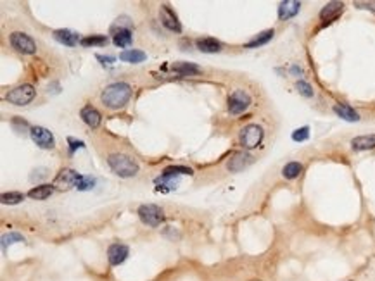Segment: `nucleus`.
Masks as SVG:
<instances>
[{"instance_id":"30","label":"nucleus","mask_w":375,"mask_h":281,"mask_svg":"<svg viewBox=\"0 0 375 281\" xmlns=\"http://www.w3.org/2000/svg\"><path fill=\"white\" fill-rule=\"evenodd\" d=\"M16 241H24L23 235H19V233H7V235H4L2 236V248L6 250L7 245L16 243Z\"/></svg>"},{"instance_id":"29","label":"nucleus","mask_w":375,"mask_h":281,"mask_svg":"<svg viewBox=\"0 0 375 281\" xmlns=\"http://www.w3.org/2000/svg\"><path fill=\"white\" fill-rule=\"evenodd\" d=\"M163 174H166V176H178V174H194V171L187 168V166H169V168L163 171Z\"/></svg>"},{"instance_id":"17","label":"nucleus","mask_w":375,"mask_h":281,"mask_svg":"<svg viewBox=\"0 0 375 281\" xmlns=\"http://www.w3.org/2000/svg\"><path fill=\"white\" fill-rule=\"evenodd\" d=\"M146 59H147L146 52L137 50V48H128V50H125V52H121V54H120V60L128 63V64H140Z\"/></svg>"},{"instance_id":"15","label":"nucleus","mask_w":375,"mask_h":281,"mask_svg":"<svg viewBox=\"0 0 375 281\" xmlns=\"http://www.w3.org/2000/svg\"><path fill=\"white\" fill-rule=\"evenodd\" d=\"M301 9V2H296V0H285L278 6V19L285 21L294 17L299 12Z\"/></svg>"},{"instance_id":"32","label":"nucleus","mask_w":375,"mask_h":281,"mask_svg":"<svg viewBox=\"0 0 375 281\" xmlns=\"http://www.w3.org/2000/svg\"><path fill=\"white\" fill-rule=\"evenodd\" d=\"M296 88H298V91H299L301 95H304V97H313V88H311V86H309V83H306V81L299 80L298 83H296Z\"/></svg>"},{"instance_id":"19","label":"nucleus","mask_w":375,"mask_h":281,"mask_svg":"<svg viewBox=\"0 0 375 281\" xmlns=\"http://www.w3.org/2000/svg\"><path fill=\"white\" fill-rule=\"evenodd\" d=\"M353 150H372L375 148V135H363L351 140Z\"/></svg>"},{"instance_id":"10","label":"nucleus","mask_w":375,"mask_h":281,"mask_svg":"<svg viewBox=\"0 0 375 281\" xmlns=\"http://www.w3.org/2000/svg\"><path fill=\"white\" fill-rule=\"evenodd\" d=\"M159 17H161V24L164 26L169 32H175V33H180L182 32V24L180 21H178L177 14L173 12V9L169 6H161L159 9Z\"/></svg>"},{"instance_id":"28","label":"nucleus","mask_w":375,"mask_h":281,"mask_svg":"<svg viewBox=\"0 0 375 281\" xmlns=\"http://www.w3.org/2000/svg\"><path fill=\"white\" fill-rule=\"evenodd\" d=\"M23 200H24V193H21V192L2 193V204L14 205V204H19V202H23Z\"/></svg>"},{"instance_id":"3","label":"nucleus","mask_w":375,"mask_h":281,"mask_svg":"<svg viewBox=\"0 0 375 281\" xmlns=\"http://www.w3.org/2000/svg\"><path fill=\"white\" fill-rule=\"evenodd\" d=\"M138 217L142 219V223H146L147 226H159L161 223L164 221V214H163V209L158 207V205L154 204H143L138 207L137 210Z\"/></svg>"},{"instance_id":"27","label":"nucleus","mask_w":375,"mask_h":281,"mask_svg":"<svg viewBox=\"0 0 375 281\" xmlns=\"http://www.w3.org/2000/svg\"><path fill=\"white\" fill-rule=\"evenodd\" d=\"M80 43L83 47H100L107 43V37H104V35H90V37L81 38Z\"/></svg>"},{"instance_id":"12","label":"nucleus","mask_w":375,"mask_h":281,"mask_svg":"<svg viewBox=\"0 0 375 281\" xmlns=\"http://www.w3.org/2000/svg\"><path fill=\"white\" fill-rule=\"evenodd\" d=\"M251 162H252V155H249L247 152H237L232 159L228 161L226 168H228V171H232V173H239V171L246 169Z\"/></svg>"},{"instance_id":"16","label":"nucleus","mask_w":375,"mask_h":281,"mask_svg":"<svg viewBox=\"0 0 375 281\" xmlns=\"http://www.w3.org/2000/svg\"><path fill=\"white\" fill-rule=\"evenodd\" d=\"M54 38L59 43H63V45H68V47H75V45H78V43L81 42V38L78 37L75 32H71V29H55V32H54Z\"/></svg>"},{"instance_id":"2","label":"nucleus","mask_w":375,"mask_h":281,"mask_svg":"<svg viewBox=\"0 0 375 281\" xmlns=\"http://www.w3.org/2000/svg\"><path fill=\"white\" fill-rule=\"evenodd\" d=\"M107 164L109 168L112 169V173L118 174L120 178H132L138 173V162L133 159V157L126 155V153L116 152L111 153L107 157Z\"/></svg>"},{"instance_id":"24","label":"nucleus","mask_w":375,"mask_h":281,"mask_svg":"<svg viewBox=\"0 0 375 281\" xmlns=\"http://www.w3.org/2000/svg\"><path fill=\"white\" fill-rule=\"evenodd\" d=\"M171 69L180 74H184V76H187V74H199L200 73V68L192 63H184V60H180V63H173L171 64Z\"/></svg>"},{"instance_id":"7","label":"nucleus","mask_w":375,"mask_h":281,"mask_svg":"<svg viewBox=\"0 0 375 281\" xmlns=\"http://www.w3.org/2000/svg\"><path fill=\"white\" fill-rule=\"evenodd\" d=\"M263 128L259 124H247L241 131V145L244 148H256L263 140Z\"/></svg>"},{"instance_id":"23","label":"nucleus","mask_w":375,"mask_h":281,"mask_svg":"<svg viewBox=\"0 0 375 281\" xmlns=\"http://www.w3.org/2000/svg\"><path fill=\"white\" fill-rule=\"evenodd\" d=\"M273 35H275L273 29H267V32L259 33L258 37L252 38L251 42H247L244 47H246V48H256V47H261V45H267V43L273 38Z\"/></svg>"},{"instance_id":"31","label":"nucleus","mask_w":375,"mask_h":281,"mask_svg":"<svg viewBox=\"0 0 375 281\" xmlns=\"http://www.w3.org/2000/svg\"><path fill=\"white\" fill-rule=\"evenodd\" d=\"M308 137H309L308 126H303V128L296 130L294 133H292V140H294V142H304V140H308Z\"/></svg>"},{"instance_id":"1","label":"nucleus","mask_w":375,"mask_h":281,"mask_svg":"<svg viewBox=\"0 0 375 281\" xmlns=\"http://www.w3.org/2000/svg\"><path fill=\"white\" fill-rule=\"evenodd\" d=\"M130 97H132V86L128 83L118 81V83H111V85L102 90L100 100L109 109H121L123 105H126Z\"/></svg>"},{"instance_id":"5","label":"nucleus","mask_w":375,"mask_h":281,"mask_svg":"<svg viewBox=\"0 0 375 281\" xmlns=\"http://www.w3.org/2000/svg\"><path fill=\"white\" fill-rule=\"evenodd\" d=\"M33 99H35V88L32 85H19L6 95L7 102L14 105H26L32 102Z\"/></svg>"},{"instance_id":"21","label":"nucleus","mask_w":375,"mask_h":281,"mask_svg":"<svg viewBox=\"0 0 375 281\" xmlns=\"http://www.w3.org/2000/svg\"><path fill=\"white\" fill-rule=\"evenodd\" d=\"M112 33H114V37H112V43L120 48L128 47L133 40L132 29H118V32H112Z\"/></svg>"},{"instance_id":"9","label":"nucleus","mask_w":375,"mask_h":281,"mask_svg":"<svg viewBox=\"0 0 375 281\" xmlns=\"http://www.w3.org/2000/svg\"><path fill=\"white\" fill-rule=\"evenodd\" d=\"M30 137H32V140L40 148H54V145H55L54 135H52L47 128H43V126H33V128L30 130Z\"/></svg>"},{"instance_id":"8","label":"nucleus","mask_w":375,"mask_h":281,"mask_svg":"<svg viewBox=\"0 0 375 281\" xmlns=\"http://www.w3.org/2000/svg\"><path fill=\"white\" fill-rule=\"evenodd\" d=\"M249 105H251V97L244 90H235L234 93L228 97V112L232 114V116H237V114H242L244 111H247Z\"/></svg>"},{"instance_id":"25","label":"nucleus","mask_w":375,"mask_h":281,"mask_svg":"<svg viewBox=\"0 0 375 281\" xmlns=\"http://www.w3.org/2000/svg\"><path fill=\"white\" fill-rule=\"evenodd\" d=\"M301 173H303V164H301V162H289V164H285L282 169V176L285 179L298 178Z\"/></svg>"},{"instance_id":"33","label":"nucleus","mask_w":375,"mask_h":281,"mask_svg":"<svg viewBox=\"0 0 375 281\" xmlns=\"http://www.w3.org/2000/svg\"><path fill=\"white\" fill-rule=\"evenodd\" d=\"M94 185H95V179L94 178L83 176V179L78 183V190H90V188H94Z\"/></svg>"},{"instance_id":"14","label":"nucleus","mask_w":375,"mask_h":281,"mask_svg":"<svg viewBox=\"0 0 375 281\" xmlns=\"http://www.w3.org/2000/svg\"><path fill=\"white\" fill-rule=\"evenodd\" d=\"M80 117L83 119L86 126H90V128H97V126L100 124V121H102L100 112L95 107H92V105H85L80 112Z\"/></svg>"},{"instance_id":"6","label":"nucleus","mask_w":375,"mask_h":281,"mask_svg":"<svg viewBox=\"0 0 375 281\" xmlns=\"http://www.w3.org/2000/svg\"><path fill=\"white\" fill-rule=\"evenodd\" d=\"M9 42H11V45L14 50L21 52V54H35L37 52V43L30 35L26 33H21V32H16L12 33L11 37H9Z\"/></svg>"},{"instance_id":"11","label":"nucleus","mask_w":375,"mask_h":281,"mask_svg":"<svg viewBox=\"0 0 375 281\" xmlns=\"http://www.w3.org/2000/svg\"><path fill=\"white\" fill-rule=\"evenodd\" d=\"M130 250L126 245L123 243H112L111 247L107 250V259H109V264L111 266H120L123 264L126 261V257H128Z\"/></svg>"},{"instance_id":"37","label":"nucleus","mask_w":375,"mask_h":281,"mask_svg":"<svg viewBox=\"0 0 375 281\" xmlns=\"http://www.w3.org/2000/svg\"><path fill=\"white\" fill-rule=\"evenodd\" d=\"M291 71L294 73V74H301V69H299V68H296V66H292V69H291Z\"/></svg>"},{"instance_id":"18","label":"nucleus","mask_w":375,"mask_h":281,"mask_svg":"<svg viewBox=\"0 0 375 281\" xmlns=\"http://www.w3.org/2000/svg\"><path fill=\"white\" fill-rule=\"evenodd\" d=\"M334 112L337 114L339 117H342L344 121H351V122L360 121V114L356 112L355 109H351L350 105H346V104H335L334 105Z\"/></svg>"},{"instance_id":"26","label":"nucleus","mask_w":375,"mask_h":281,"mask_svg":"<svg viewBox=\"0 0 375 281\" xmlns=\"http://www.w3.org/2000/svg\"><path fill=\"white\" fill-rule=\"evenodd\" d=\"M177 185H178V179L175 176H166V174H161V176L156 179V186H158V190H163V192L173 190Z\"/></svg>"},{"instance_id":"13","label":"nucleus","mask_w":375,"mask_h":281,"mask_svg":"<svg viewBox=\"0 0 375 281\" xmlns=\"http://www.w3.org/2000/svg\"><path fill=\"white\" fill-rule=\"evenodd\" d=\"M342 11H344L342 2H329L320 11V19L325 21V23H330V21L337 19V17L342 14Z\"/></svg>"},{"instance_id":"4","label":"nucleus","mask_w":375,"mask_h":281,"mask_svg":"<svg viewBox=\"0 0 375 281\" xmlns=\"http://www.w3.org/2000/svg\"><path fill=\"white\" fill-rule=\"evenodd\" d=\"M81 179H83V176L78 174L75 169H61L52 185H54V188H59V190H71V188H78V183Z\"/></svg>"},{"instance_id":"20","label":"nucleus","mask_w":375,"mask_h":281,"mask_svg":"<svg viewBox=\"0 0 375 281\" xmlns=\"http://www.w3.org/2000/svg\"><path fill=\"white\" fill-rule=\"evenodd\" d=\"M54 193V185H38L28 192V197L33 200H45Z\"/></svg>"},{"instance_id":"34","label":"nucleus","mask_w":375,"mask_h":281,"mask_svg":"<svg viewBox=\"0 0 375 281\" xmlns=\"http://www.w3.org/2000/svg\"><path fill=\"white\" fill-rule=\"evenodd\" d=\"M68 143H69V152H75L76 148H83L85 145L83 142H80V140H75V138H68Z\"/></svg>"},{"instance_id":"36","label":"nucleus","mask_w":375,"mask_h":281,"mask_svg":"<svg viewBox=\"0 0 375 281\" xmlns=\"http://www.w3.org/2000/svg\"><path fill=\"white\" fill-rule=\"evenodd\" d=\"M97 59L99 60H104V64H111L112 63V60H114V57H102V55H97Z\"/></svg>"},{"instance_id":"22","label":"nucleus","mask_w":375,"mask_h":281,"mask_svg":"<svg viewBox=\"0 0 375 281\" xmlns=\"http://www.w3.org/2000/svg\"><path fill=\"white\" fill-rule=\"evenodd\" d=\"M197 48L200 52H206V54H215V52L221 50V43L215 38H199Z\"/></svg>"},{"instance_id":"35","label":"nucleus","mask_w":375,"mask_h":281,"mask_svg":"<svg viewBox=\"0 0 375 281\" xmlns=\"http://www.w3.org/2000/svg\"><path fill=\"white\" fill-rule=\"evenodd\" d=\"M355 6L360 7V9H367V11L375 12V2H355Z\"/></svg>"}]
</instances>
